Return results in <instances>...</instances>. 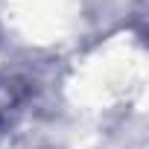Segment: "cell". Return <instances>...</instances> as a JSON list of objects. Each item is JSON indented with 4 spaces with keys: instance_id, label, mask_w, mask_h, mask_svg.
<instances>
[{
    "instance_id": "cell-1",
    "label": "cell",
    "mask_w": 149,
    "mask_h": 149,
    "mask_svg": "<svg viewBox=\"0 0 149 149\" xmlns=\"http://www.w3.org/2000/svg\"><path fill=\"white\" fill-rule=\"evenodd\" d=\"M3 123H6V114H3V105H0V129H3Z\"/></svg>"
}]
</instances>
